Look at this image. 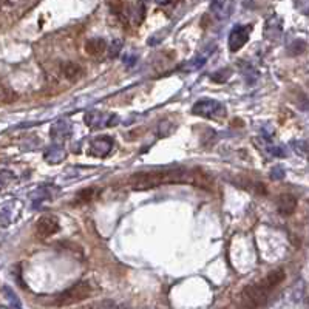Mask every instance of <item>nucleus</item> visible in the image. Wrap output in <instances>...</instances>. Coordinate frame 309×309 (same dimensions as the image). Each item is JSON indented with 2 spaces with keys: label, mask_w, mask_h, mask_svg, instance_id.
Returning <instances> with one entry per match:
<instances>
[{
  "label": "nucleus",
  "mask_w": 309,
  "mask_h": 309,
  "mask_svg": "<svg viewBox=\"0 0 309 309\" xmlns=\"http://www.w3.org/2000/svg\"><path fill=\"white\" fill-rule=\"evenodd\" d=\"M133 190H148L167 184H190L198 189L212 190L213 179L203 169H187V167H169L148 172L133 173L129 179Z\"/></svg>",
  "instance_id": "f257e3e1"
},
{
  "label": "nucleus",
  "mask_w": 309,
  "mask_h": 309,
  "mask_svg": "<svg viewBox=\"0 0 309 309\" xmlns=\"http://www.w3.org/2000/svg\"><path fill=\"white\" fill-rule=\"evenodd\" d=\"M284 269L278 268L271 271L265 278H261L252 284L246 286L241 292V306L243 308H261L268 303L271 292L284 280Z\"/></svg>",
  "instance_id": "f03ea898"
},
{
  "label": "nucleus",
  "mask_w": 309,
  "mask_h": 309,
  "mask_svg": "<svg viewBox=\"0 0 309 309\" xmlns=\"http://www.w3.org/2000/svg\"><path fill=\"white\" fill-rule=\"evenodd\" d=\"M192 113L197 114V116L216 119L226 116V107L216 99H201L192 107Z\"/></svg>",
  "instance_id": "7ed1b4c3"
},
{
  "label": "nucleus",
  "mask_w": 309,
  "mask_h": 309,
  "mask_svg": "<svg viewBox=\"0 0 309 309\" xmlns=\"http://www.w3.org/2000/svg\"><path fill=\"white\" fill-rule=\"evenodd\" d=\"M91 294V286L88 281H81L74 286H71L70 289H67L59 299H57V305L59 306H68L73 303H79L85 299H88V295Z\"/></svg>",
  "instance_id": "20e7f679"
},
{
  "label": "nucleus",
  "mask_w": 309,
  "mask_h": 309,
  "mask_svg": "<svg viewBox=\"0 0 309 309\" xmlns=\"http://www.w3.org/2000/svg\"><path fill=\"white\" fill-rule=\"evenodd\" d=\"M250 33H252V25H237L229 34V50L232 53L241 50L247 43Z\"/></svg>",
  "instance_id": "39448f33"
},
{
  "label": "nucleus",
  "mask_w": 309,
  "mask_h": 309,
  "mask_svg": "<svg viewBox=\"0 0 309 309\" xmlns=\"http://www.w3.org/2000/svg\"><path fill=\"white\" fill-rule=\"evenodd\" d=\"M85 122L90 127H113L119 122V118L116 114H107V113H99V111H90L85 114Z\"/></svg>",
  "instance_id": "423d86ee"
},
{
  "label": "nucleus",
  "mask_w": 309,
  "mask_h": 309,
  "mask_svg": "<svg viewBox=\"0 0 309 309\" xmlns=\"http://www.w3.org/2000/svg\"><path fill=\"white\" fill-rule=\"evenodd\" d=\"M36 229H37V235L40 238H48V237L59 232L61 224H59V220H57L56 216L47 215V216H42V218L37 221Z\"/></svg>",
  "instance_id": "0eeeda50"
},
{
  "label": "nucleus",
  "mask_w": 309,
  "mask_h": 309,
  "mask_svg": "<svg viewBox=\"0 0 309 309\" xmlns=\"http://www.w3.org/2000/svg\"><path fill=\"white\" fill-rule=\"evenodd\" d=\"M113 145H114V142L110 136H101V138H96L91 141L90 153L95 156H99V158H105L111 153Z\"/></svg>",
  "instance_id": "6e6552de"
},
{
  "label": "nucleus",
  "mask_w": 309,
  "mask_h": 309,
  "mask_svg": "<svg viewBox=\"0 0 309 309\" xmlns=\"http://www.w3.org/2000/svg\"><path fill=\"white\" fill-rule=\"evenodd\" d=\"M297 204H299V201H297V198L294 195H291V193H283V195H280L277 200V210L280 215L288 216L295 212Z\"/></svg>",
  "instance_id": "1a4fd4ad"
},
{
  "label": "nucleus",
  "mask_w": 309,
  "mask_h": 309,
  "mask_svg": "<svg viewBox=\"0 0 309 309\" xmlns=\"http://www.w3.org/2000/svg\"><path fill=\"white\" fill-rule=\"evenodd\" d=\"M70 133H71V127H70V124L65 122V121L56 122L50 130L53 141L59 142V144H61V141H65L68 136H70Z\"/></svg>",
  "instance_id": "9d476101"
},
{
  "label": "nucleus",
  "mask_w": 309,
  "mask_h": 309,
  "mask_svg": "<svg viewBox=\"0 0 309 309\" xmlns=\"http://www.w3.org/2000/svg\"><path fill=\"white\" fill-rule=\"evenodd\" d=\"M281 34V19L277 16H272L266 22V28H265V36L269 40H275L280 37Z\"/></svg>",
  "instance_id": "9b49d317"
},
{
  "label": "nucleus",
  "mask_w": 309,
  "mask_h": 309,
  "mask_svg": "<svg viewBox=\"0 0 309 309\" xmlns=\"http://www.w3.org/2000/svg\"><path fill=\"white\" fill-rule=\"evenodd\" d=\"M105 50H107V42L104 39H99V37L90 39L85 43V51H87V54L93 56V57H98L101 54H104Z\"/></svg>",
  "instance_id": "f8f14e48"
},
{
  "label": "nucleus",
  "mask_w": 309,
  "mask_h": 309,
  "mask_svg": "<svg viewBox=\"0 0 309 309\" xmlns=\"http://www.w3.org/2000/svg\"><path fill=\"white\" fill-rule=\"evenodd\" d=\"M64 158H65V152H64V147L59 142H54L51 147H48V150L45 152V159H47L50 164H59Z\"/></svg>",
  "instance_id": "ddd939ff"
},
{
  "label": "nucleus",
  "mask_w": 309,
  "mask_h": 309,
  "mask_svg": "<svg viewBox=\"0 0 309 309\" xmlns=\"http://www.w3.org/2000/svg\"><path fill=\"white\" fill-rule=\"evenodd\" d=\"M206 61H207V53H201V54H198L197 57H193L192 61H189V62H186V64H182V65L179 67V70H181V71H187V73H190V71H197V70H200V68L206 64Z\"/></svg>",
  "instance_id": "4468645a"
},
{
  "label": "nucleus",
  "mask_w": 309,
  "mask_h": 309,
  "mask_svg": "<svg viewBox=\"0 0 309 309\" xmlns=\"http://www.w3.org/2000/svg\"><path fill=\"white\" fill-rule=\"evenodd\" d=\"M62 73L67 79H70V81H76L77 77H81L84 70L82 67L76 64V62H67L62 65Z\"/></svg>",
  "instance_id": "2eb2a0df"
},
{
  "label": "nucleus",
  "mask_w": 309,
  "mask_h": 309,
  "mask_svg": "<svg viewBox=\"0 0 309 309\" xmlns=\"http://www.w3.org/2000/svg\"><path fill=\"white\" fill-rule=\"evenodd\" d=\"M232 76V70H229V68H223V70H218L216 73H213L210 76V79L213 82H218V84H224L229 81V77Z\"/></svg>",
  "instance_id": "dca6fc26"
},
{
  "label": "nucleus",
  "mask_w": 309,
  "mask_h": 309,
  "mask_svg": "<svg viewBox=\"0 0 309 309\" xmlns=\"http://www.w3.org/2000/svg\"><path fill=\"white\" fill-rule=\"evenodd\" d=\"M95 197V189H85L82 192L77 193L76 197V204H84V203H90Z\"/></svg>",
  "instance_id": "f3484780"
},
{
  "label": "nucleus",
  "mask_w": 309,
  "mask_h": 309,
  "mask_svg": "<svg viewBox=\"0 0 309 309\" xmlns=\"http://www.w3.org/2000/svg\"><path fill=\"white\" fill-rule=\"evenodd\" d=\"M3 292H5V295L8 297V300H9V305H11V306L20 308V302H19V299H17V295L13 292V289H11L9 286H3Z\"/></svg>",
  "instance_id": "a211bd4d"
},
{
  "label": "nucleus",
  "mask_w": 309,
  "mask_h": 309,
  "mask_svg": "<svg viewBox=\"0 0 309 309\" xmlns=\"http://www.w3.org/2000/svg\"><path fill=\"white\" fill-rule=\"evenodd\" d=\"M243 74H244L246 81H247L249 84H252L254 81H257V77H258V73H257V70H254V68L250 67V65H246V68H244Z\"/></svg>",
  "instance_id": "6ab92c4d"
},
{
  "label": "nucleus",
  "mask_w": 309,
  "mask_h": 309,
  "mask_svg": "<svg viewBox=\"0 0 309 309\" xmlns=\"http://www.w3.org/2000/svg\"><path fill=\"white\" fill-rule=\"evenodd\" d=\"M13 179H14V176H13V173H11V172L2 170V172H0V189L6 187Z\"/></svg>",
  "instance_id": "aec40b11"
},
{
  "label": "nucleus",
  "mask_w": 309,
  "mask_h": 309,
  "mask_svg": "<svg viewBox=\"0 0 309 309\" xmlns=\"http://www.w3.org/2000/svg\"><path fill=\"white\" fill-rule=\"evenodd\" d=\"M268 152L274 156H277V158H284L286 156V150L281 147V145H272L269 144L268 145Z\"/></svg>",
  "instance_id": "412c9836"
},
{
  "label": "nucleus",
  "mask_w": 309,
  "mask_h": 309,
  "mask_svg": "<svg viewBox=\"0 0 309 309\" xmlns=\"http://www.w3.org/2000/svg\"><path fill=\"white\" fill-rule=\"evenodd\" d=\"M121 48H122V42H121L119 39L113 40L111 47H110V53H108V56H110V57H118V54H119Z\"/></svg>",
  "instance_id": "4be33fe9"
},
{
  "label": "nucleus",
  "mask_w": 309,
  "mask_h": 309,
  "mask_svg": "<svg viewBox=\"0 0 309 309\" xmlns=\"http://www.w3.org/2000/svg\"><path fill=\"white\" fill-rule=\"evenodd\" d=\"M136 61H138V57H136L133 53L125 54V57H124V62L127 64V67H133V65L136 64Z\"/></svg>",
  "instance_id": "5701e85b"
},
{
  "label": "nucleus",
  "mask_w": 309,
  "mask_h": 309,
  "mask_svg": "<svg viewBox=\"0 0 309 309\" xmlns=\"http://www.w3.org/2000/svg\"><path fill=\"white\" fill-rule=\"evenodd\" d=\"M271 173H272V175H271V176H272V179H281V178H283V175H284L281 167H275V169H274V170L271 172Z\"/></svg>",
  "instance_id": "b1692460"
},
{
  "label": "nucleus",
  "mask_w": 309,
  "mask_h": 309,
  "mask_svg": "<svg viewBox=\"0 0 309 309\" xmlns=\"http://www.w3.org/2000/svg\"><path fill=\"white\" fill-rule=\"evenodd\" d=\"M155 2H156L158 5H167L169 2H172V0H155Z\"/></svg>",
  "instance_id": "393cba45"
},
{
  "label": "nucleus",
  "mask_w": 309,
  "mask_h": 309,
  "mask_svg": "<svg viewBox=\"0 0 309 309\" xmlns=\"http://www.w3.org/2000/svg\"><path fill=\"white\" fill-rule=\"evenodd\" d=\"M6 2H8V0H0V8H2Z\"/></svg>",
  "instance_id": "a878e982"
}]
</instances>
